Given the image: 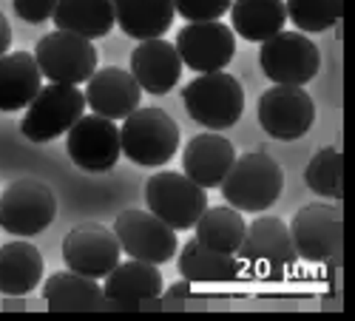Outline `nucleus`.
<instances>
[{
	"label": "nucleus",
	"instance_id": "nucleus-1",
	"mask_svg": "<svg viewBox=\"0 0 355 321\" xmlns=\"http://www.w3.org/2000/svg\"><path fill=\"white\" fill-rule=\"evenodd\" d=\"M219 188L227 205L239 214H261L282 196L284 171L264 151H250L233 159Z\"/></svg>",
	"mask_w": 355,
	"mask_h": 321
},
{
	"label": "nucleus",
	"instance_id": "nucleus-2",
	"mask_svg": "<svg viewBox=\"0 0 355 321\" xmlns=\"http://www.w3.org/2000/svg\"><path fill=\"white\" fill-rule=\"evenodd\" d=\"M182 103H185L193 123L211 128V131H225L242 120L245 89H242V83L227 71H208L185 85Z\"/></svg>",
	"mask_w": 355,
	"mask_h": 321
},
{
	"label": "nucleus",
	"instance_id": "nucleus-3",
	"mask_svg": "<svg viewBox=\"0 0 355 321\" xmlns=\"http://www.w3.org/2000/svg\"><path fill=\"white\" fill-rule=\"evenodd\" d=\"M120 145L131 162L142 168H157L180 151V125L162 108H134L123 120Z\"/></svg>",
	"mask_w": 355,
	"mask_h": 321
},
{
	"label": "nucleus",
	"instance_id": "nucleus-4",
	"mask_svg": "<svg viewBox=\"0 0 355 321\" xmlns=\"http://www.w3.org/2000/svg\"><path fill=\"white\" fill-rule=\"evenodd\" d=\"M236 259L242 265V273L276 279L290 270L299 256H295L287 222H282L279 216H256L245 227V236L236 248Z\"/></svg>",
	"mask_w": 355,
	"mask_h": 321
},
{
	"label": "nucleus",
	"instance_id": "nucleus-5",
	"mask_svg": "<svg viewBox=\"0 0 355 321\" xmlns=\"http://www.w3.org/2000/svg\"><path fill=\"white\" fill-rule=\"evenodd\" d=\"M85 108V97L77 85L69 83H49L40 85V92L26 105V116L20 123V131L32 142H51L63 137Z\"/></svg>",
	"mask_w": 355,
	"mask_h": 321
},
{
	"label": "nucleus",
	"instance_id": "nucleus-6",
	"mask_svg": "<svg viewBox=\"0 0 355 321\" xmlns=\"http://www.w3.org/2000/svg\"><path fill=\"white\" fill-rule=\"evenodd\" d=\"M148 211L173 230H191L202 211L208 208V193L202 185L180 171H159L145 185Z\"/></svg>",
	"mask_w": 355,
	"mask_h": 321
},
{
	"label": "nucleus",
	"instance_id": "nucleus-7",
	"mask_svg": "<svg viewBox=\"0 0 355 321\" xmlns=\"http://www.w3.org/2000/svg\"><path fill=\"white\" fill-rule=\"evenodd\" d=\"M57 216V196L40 180H17L0 191V227L12 236H37Z\"/></svg>",
	"mask_w": 355,
	"mask_h": 321
},
{
	"label": "nucleus",
	"instance_id": "nucleus-8",
	"mask_svg": "<svg viewBox=\"0 0 355 321\" xmlns=\"http://www.w3.org/2000/svg\"><path fill=\"white\" fill-rule=\"evenodd\" d=\"M287 230L295 256L304 261L324 265V261H333L336 256H341L344 219L336 205H304L302 211H295Z\"/></svg>",
	"mask_w": 355,
	"mask_h": 321
},
{
	"label": "nucleus",
	"instance_id": "nucleus-9",
	"mask_svg": "<svg viewBox=\"0 0 355 321\" xmlns=\"http://www.w3.org/2000/svg\"><path fill=\"white\" fill-rule=\"evenodd\" d=\"M259 66L279 85H307L321 69V54L304 32H279L261 43Z\"/></svg>",
	"mask_w": 355,
	"mask_h": 321
},
{
	"label": "nucleus",
	"instance_id": "nucleus-10",
	"mask_svg": "<svg viewBox=\"0 0 355 321\" xmlns=\"http://www.w3.org/2000/svg\"><path fill=\"white\" fill-rule=\"evenodd\" d=\"M35 60L49 83L80 85L97 71V49L92 40L57 28V32L37 40Z\"/></svg>",
	"mask_w": 355,
	"mask_h": 321
},
{
	"label": "nucleus",
	"instance_id": "nucleus-11",
	"mask_svg": "<svg viewBox=\"0 0 355 321\" xmlns=\"http://www.w3.org/2000/svg\"><path fill=\"white\" fill-rule=\"evenodd\" d=\"M259 125L276 139H302L315 123V103L304 85H279L268 89L256 105Z\"/></svg>",
	"mask_w": 355,
	"mask_h": 321
},
{
	"label": "nucleus",
	"instance_id": "nucleus-12",
	"mask_svg": "<svg viewBox=\"0 0 355 321\" xmlns=\"http://www.w3.org/2000/svg\"><path fill=\"white\" fill-rule=\"evenodd\" d=\"M114 236L120 242L123 253L139 261H151V265H165L176 256L180 239L176 230L168 227L159 216L151 211H123L114 219Z\"/></svg>",
	"mask_w": 355,
	"mask_h": 321
},
{
	"label": "nucleus",
	"instance_id": "nucleus-13",
	"mask_svg": "<svg viewBox=\"0 0 355 321\" xmlns=\"http://www.w3.org/2000/svg\"><path fill=\"white\" fill-rule=\"evenodd\" d=\"M66 151L71 162L88 173L111 171L123 157L120 128L114 120H105L100 114H83L66 131Z\"/></svg>",
	"mask_w": 355,
	"mask_h": 321
},
{
	"label": "nucleus",
	"instance_id": "nucleus-14",
	"mask_svg": "<svg viewBox=\"0 0 355 321\" xmlns=\"http://www.w3.org/2000/svg\"><path fill=\"white\" fill-rule=\"evenodd\" d=\"M120 256H123V248L116 242L114 230L103 225H77L63 239L66 268L88 279H105L116 261H120Z\"/></svg>",
	"mask_w": 355,
	"mask_h": 321
},
{
	"label": "nucleus",
	"instance_id": "nucleus-15",
	"mask_svg": "<svg viewBox=\"0 0 355 321\" xmlns=\"http://www.w3.org/2000/svg\"><path fill=\"white\" fill-rule=\"evenodd\" d=\"M176 54H180L182 66L193 71H222L236 54V35L233 28L211 20V23H188L180 35H176Z\"/></svg>",
	"mask_w": 355,
	"mask_h": 321
},
{
	"label": "nucleus",
	"instance_id": "nucleus-16",
	"mask_svg": "<svg viewBox=\"0 0 355 321\" xmlns=\"http://www.w3.org/2000/svg\"><path fill=\"white\" fill-rule=\"evenodd\" d=\"M105 307L114 310H137L145 304H154L162 296V273L151 261H116L114 270L105 276L103 284Z\"/></svg>",
	"mask_w": 355,
	"mask_h": 321
},
{
	"label": "nucleus",
	"instance_id": "nucleus-17",
	"mask_svg": "<svg viewBox=\"0 0 355 321\" xmlns=\"http://www.w3.org/2000/svg\"><path fill=\"white\" fill-rule=\"evenodd\" d=\"M83 97H85V105H92L94 114L116 123V120H125L134 108H139L142 89L131 77V71L108 66L85 80Z\"/></svg>",
	"mask_w": 355,
	"mask_h": 321
},
{
	"label": "nucleus",
	"instance_id": "nucleus-18",
	"mask_svg": "<svg viewBox=\"0 0 355 321\" xmlns=\"http://www.w3.org/2000/svg\"><path fill=\"white\" fill-rule=\"evenodd\" d=\"M131 77L148 94H168L182 77V60L176 54V46L162 37L139 40V46L131 51Z\"/></svg>",
	"mask_w": 355,
	"mask_h": 321
},
{
	"label": "nucleus",
	"instance_id": "nucleus-19",
	"mask_svg": "<svg viewBox=\"0 0 355 321\" xmlns=\"http://www.w3.org/2000/svg\"><path fill=\"white\" fill-rule=\"evenodd\" d=\"M233 159H236V151L225 137L199 134L182 151V173L202 188H219Z\"/></svg>",
	"mask_w": 355,
	"mask_h": 321
},
{
	"label": "nucleus",
	"instance_id": "nucleus-20",
	"mask_svg": "<svg viewBox=\"0 0 355 321\" xmlns=\"http://www.w3.org/2000/svg\"><path fill=\"white\" fill-rule=\"evenodd\" d=\"M43 74L32 51L0 54V111H20L40 92Z\"/></svg>",
	"mask_w": 355,
	"mask_h": 321
},
{
	"label": "nucleus",
	"instance_id": "nucleus-21",
	"mask_svg": "<svg viewBox=\"0 0 355 321\" xmlns=\"http://www.w3.org/2000/svg\"><path fill=\"white\" fill-rule=\"evenodd\" d=\"M114 23L128 37L151 40L162 37L173 23V0H111Z\"/></svg>",
	"mask_w": 355,
	"mask_h": 321
},
{
	"label": "nucleus",
	"instance_id": "nucleus-22",
	"mask_svg": "<svg viewBox=\"0 0 355 321\" xmlns=\"http://www.w3.org/2000/svg\"><path fill=\"white\" fill-rule=\"evenodd\" d=\"M230 28L250 43H264L284 32L287 12L284 0H233L230 3Z\"/></svg>",
	"mask_w": 355,
	"mask_h": 321
},
{
	"label": "nucleus",
	"instance_id": "nucleus-23",
	"mask_svg": "<svg viewBox=\"0 0 355 321\" xmlns=\"http://www.w3.org/2000/svg\"><path fill=\"white\" fill-rule=\"evenodd\" d=\"M43 279V256L32 242H6L0 248V293L26 296Z\"/></svg>",
	"mask_w": 355,
	"mask_h": 321
},
{
	"label": "nucleus",
	"instance_id": "nucleus-24",
	"mask_svg": "<svg viewBox=\"0 0 355 321\" xmlns=\"http://www.w3.org/2000/svg\"><path fill=\"white\" fill-rule=\"evenodd\" d=\"M51 17L60 32H71L85 40H100L116 26L111 0H60Z\"/></svg>",
	"mask_w": 355,
	"mask_h": 321
},
{
	"label": "nucleus",
	"instance_id": "nucleus-25",
	"mask_svg": "<svg viewBox=\"0 0 355 321\" xmlns=\"http://www.w3.org/2000/svg\"><path fill=\"white\" fill-rule=\"evenodd\" d=\"M43 299L49 310L54 313H74V310H103L105 296L97 279L80 276L74 270L69 273H54L43 284Z\"/></svg>",
	"mask_w": 355,
	"mask_h": 321
},
{
	"label": "nucleus",
	"instance_id": "nucleus-26",
	"mask_svg": "<svg viewBox=\"0 0 355 321\" xmlns=\"http://www.w3.org/2000/svg\"><path fill=\"white\" fill-rule=\"evenodd\" d=\"M176 268L180 273L193 284V281H233L236 276H242V265L236 253H219L205 248L196 236L188 239L180 250V259H176Z\"/></svg>",
	"mask_w": 355,
	"mask_h": 321
},
{
	"label": "nucleus",
	"instance_id": "nucleus-27",
	"mask_svg": "<svg viewBox=\"0 0 355 321\" xmlns=\"http://www.w3.org/2000/svg\"><path fill=\"white\" fill-rule=\"evenodd\" d=\"M196 239L219 253H236L245 236V219L236 208H205L196 219Z\"/></svg>",
	"mask_w": 355,
	"mask_h": 321
},
{
	"label": "nucleus",
	"instance_id": "nucleus-28",
	"mask_svg": "<svg viewBox=\"0 0 355 321\" xmlns=\"http://www.w3.org/2000/svg\"><path fill=\"white\" fill-rule=\"evenodd\" d=\"M304 182L313 193L341 199L344 193V157L338 148H321L304 168Z\"/></svg>",
	"mask_w": 355,
	"mask_h": 321
},
{
	"label": "nucleus",
	"instance_id": "nucleus-29",
	"mask_svg": "<svg viewBox=\"0 0 355 321\" xmlns=\"http://www.w3.org/2000/svg\"><path fill=\"white\" fill-rule=\"evenodd\" d=\"M287 20L299 32H327L344 15V0H284Z\"/></svg>",
	"mask_w": 355,
	"mask_h": 321
},
{
	"label": "nucleus",
	"instance_id": "nucleus-30",
	"mask_svg": "<svg viewBox=\"0 0 355 321\" xmlns=\"http://www.w3.org/2000/svg\"><path fill=\"white\" fill-rule=\"evenodd\" d=\"M233 0H173V12H180L188 23H211L227 15Z\"/></svg>",
	"mask_w": 355,
	"mask_h": 321
},
{
	"label": "nucleus",
	"instance_id": "nucleus-31",
	"mask_svg": "<svg viewBox=\"0 0 355 321\" xmlns=\"http://www.w3.org/2000/svg\"><path fill=\"white\" fill-rule=\"evenodd\" d=\"M12 3H15V15L20 20L35 26V23L51 20V15H54V9H57L60 0H12Z\"/></svg>",
	"mask_w": 355,
	"mask_h": 321
},
{
	"label": "nucleus",
	"instance_id": "nucleus-32",
	"mask_svg": "<svg viewBox=\"0 0 355 321\" xmlns=\"http://www.w3.org/2000/svg\"><path fill=\"white\" fill-rule=\"evenodd\" d=\"M9 46H12V28H9L6 15L0 12V54H6V51H9Z\"/></svg>",
	"mask_w": 355,
	"mask_h": 321
},
{
	"label": "nucleus",
	"instance_id": "nucleus-33",
	"mask_svg": "<svg viewBox=\"0 0 355 321\" xmlns=\"http://www.w3.org/2000/svg\"><path fill=\"white\" fill-rule=\"evenodd\" d=\"M168 296H171V299H180V296H191V281L185 279V281H180V284H171V287H168Z\"/></svg>",
	"mask_w": 355,
	"mask_h": 321
}]
</instances>
